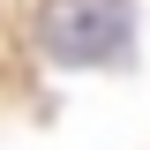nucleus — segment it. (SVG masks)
<instances>
[{
    "label": "nucleus",
    "mask_w": 150,
    "mask_h": 150,
    "mask_svg": "<svg viewBox=\"0 0 150 150\" xmlns=\"http://www.w3.org/2000/svg\"><path fill=\"white\" fill-rule=\"evenodd\" d=\"M45 53L53 60H68V68H98V60H112V53H128V30H135V15H128V0H45Z\"/></svg>",
    "instance_id": "f257e3e1"
}]
</instances>
